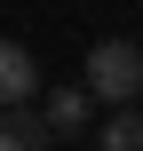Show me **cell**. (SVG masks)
I'll list each match as a JSON object with an SVG mask.
<instances>
[{
    "label": "cell",
    "instance_id": "6da1fadb",
    "mask_svg": "<svg viewBox=\"0 0 143 151\" xmlns=\"http://www.w3.org/2000/svg\"><path fill=\"white\" fill-rule=\"evenodd\" d=\"M143 88V40H96L88 48V96L96 104H135Z\"/></svg>",
    "mask_w": 143,
    "mask_h": 151
},
{
    "label": "cell",
    "instance_id": "7a4b0ae2",
    "mask_svg": "<svg viewBox=\"0 0 143 151\" xmlns=\"http://www.w3.org/2000/svg\"><path fill=\"white\" fill-rule=\"evenodd\" d=\"M40 119H48V135L64 143V135H88L96 127V96H80V88H56L48 104H40Z\"/></svg>",
    "mask_w": 143,
    "mask_h": 151
},
{
    "label": "cell",
    "instance_id": "3957f363",
    "mask_svg": "<svg viewBox=\"0 0 143 151\" xmlns=\"http://www.w3.org/2000/svg\"><path fill=\"white\" fill-rule=\"evenodd\" d=\"M40 96V64L24 40H0V104H32Z\"/></svg>",
    "mask_w": 143,
    "mask_h": 151
},
{
    "label": "cell",
    "instance_id": "277c9868",
    "mask_svg": "<svg viewBox=\"0 0 143 151\" xmlns=\"http://www.w3.org/2000/svg\"><path fill=\"white\" fill-rule=\"evenodd\" d=\"M40 143H56L40 104H0V151H40Z\"/></svg>",
    "mask_w": 143,
    "mask_h": 151
},
{
    "label": "cell",
    "instance_id": "5b68a950",
    "mask_svg": "<svg viewBox=\"0 0 143 151\" xmlns=\"http://www.w3.org/2000/svg\"><path fill=\"white\" fill-rule=\"evenodd\" d=\"M88 135H96L103 151H135V143H143V111H135V104H111V119L88 127Z\"/></svg>",
    "mask_w": 143,
    "mask_h": 151
}]
</instances>
